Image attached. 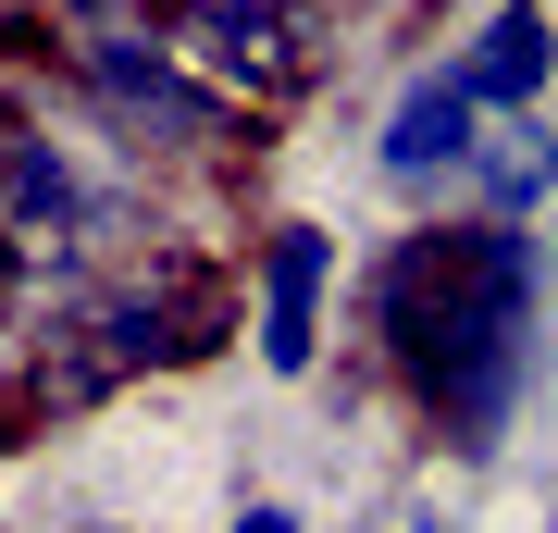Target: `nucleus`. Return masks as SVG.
<instances>
[{"instance_id":"f257e3e1","label":"nucleus","mask_w":558,"mask_h":533,"mask_svg":"<svg viewBox=\"0 0 558 533\" xmlns=\"http://www.w3.org/2000/svg\"><path fill=\"white\" fill-rule=\"evenodd\" d=\"M398 360L422 373L435 422L459 447H497L521 373H534V261L509 223H459V237H410L373 286Z\"/></svg>"},{"instance_id":"f03ea898","label":"nucleus","mask_w":558,"mask_h":533,"mask_svg":"<svg viewBox=\"0 0 558 533\" xmlns=\"http://www.w3.org/2000/svg\"><path fill=\"white\" fill-rule=\"evenodd\" d=\"M75 62H87V87H100L112 112L137 124V137H223V99H211V87H186V75H174V50L137 38V25H87Z\"/></svg>"},{"instance_id":"7ed1b4c3","label":"nucleus","mask_w":558,"mask_h":533,"mask_svg":"<svg viewBox=\"0 0 558 533\" xmlns=\"http://www.w3.org/2000/svg\"><path fill=\"white\" fill-rule=\"evenodd\" d=\"M323 286H336L323 223H274V249H260V360H274V373H311V348H323Z\"/></svg>"},{"instance_id":"20e7f679","label":"nucleus","mask_w":558,"mask_h":533,"mask_svg":"<svg viewBox=\"0 0 558 533\" xmlns=\"http://www.w3.org/2000/svg\"><path fill=\"white\" fill-rule=\"evenodd\" d=\"M472 112H484V99L459 87V62H447V75H422V87L398 99V124H385V174H398V186H435V174H459V161L484 149V137H472Z\"/></svg>"},{"instance_id":"39448f33","label":"nucleus","mask_w":558,"mask_h":533,"mask_svg":"<svg viewBox=\"0 0 558 533\" xmlns=\"http://www.w3.org/2000/svg\"><path fill=\"white\" fill-rule=\"evenodd\" d=\"M0 211H13V249H62L75 237V174H62L50 137L0 124Z\"/></svg>"},{"instance_id":"423d86ee","label":"nucleus","mask_w":558,"mask_h":533,"mask_svg":"<svg viewBox=\"0 0 558 533\" xmlns=\"http://www.w3.org/2000/svg\"><path fill=\"white\" fill-rule=\"evenodd\" d=\"M546 62H558L546 13H497L472 50H459V87H472L484 112H534V99H546Z\"/></svg>"},{"instance_id":"0eeeda50","label":"nucleus","mask_w":558,"mask_h":533,"mask_svg":"<svg viewBox=\"0 0 558 533\" xmlns=\"http://www.w3.org/2000/svg\"><path fill=\"white\" fill-rule=\"evenodd\" d=\"M236 533H299V509H248V521H236Z\"/></svg>"},{"instance_id":"6e6552de","label":"nucleus","mask_w":558,"mask_h":533,"mask_svg":"<svg viewBox=\"0 0 558 533\" xmlns=\"http://www.w3.org/2000/svg\"><path fill=\"white\" fill-rule=\"evenodd\" d=\"M546 186H558V137H546Z\"/></svg>"},{"instance_id":"1a4fd4ad","label":"nucleus","mask_w":558,"mask_h":533,"mask_svg":"<svg viewBox=\"0 0 558 533\" xmlns=\"http://www.w3.org/2000/svg\"><path fill=\"white\" fill-rule=\"evenodd\" d=\"M398 533H435V521H398Z\"/></svg>"}]
</instances>
